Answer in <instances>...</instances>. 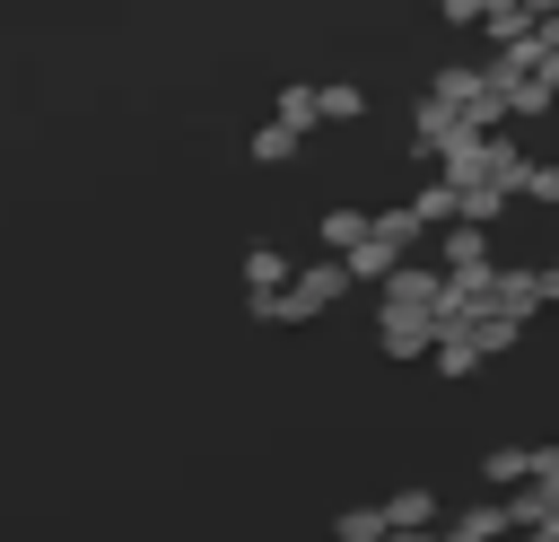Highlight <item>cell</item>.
I'll return each instance as SVG.
<instances>
[{
	"label": "cell",
	"mask_w": 559,
	"mask_h": 542,
	"mask_svg": "<svg viewBox=\"0 0 559 542\" xmlns=\"http://www.w3.org/2000/svg\"><path fill=\"white\" fill-rule=\"evenodd\" d=\"M393 271H402V254H393V245H376V236L349 254V280H393Z\"/></svg>",
	"instance_id": "cell-10"
},
{
	"label": "cell",
	"mask_w": 559,
	"mask_h": 542,
	"mask_svg": "<svg viewBox=\"0 0 559 542\" xmlns=\"http://www.w3.org/2000/svg\"><path fill=\"white\" fill-rule=\"evenodd\" d=\"M384 525H393V533H428V525H437V498H428V490H393V498H384Z\"/></svg>",
	"instance_id": "cell-5"
},
{
	"label": "cell",
	"mask_w": 559,
	"mask_h": 542,
	"mask_svg": "<svg viewBox=\"0 0 559 542\" xmlns=\"http://www.w3.org/2000/svg\"><path fill=\"white\" fill-rule=\"evenodd\" d=\"M245 280H253V297H288V280H297V262H288L280 245H245Z\"/></svg>",
	"instance_id": "cell-4"
},
{
	"label": "cell",
	"mask_w": 559,
	"mask_h": 542,
	"mask_svg": "<svg viewBox=\"0 0 559 542\" xmlns=\"http://www.w3.org/2000/svg\"><path fill=\"white\" fill-rule=\"evenodd\" d=\"M288 157H297V131L288 122H262L253 131V166H288Z\"/></svg>",
	"instance_id": "cell-9"
},
{
	"label": "cell",
	"mask_w": 559,
	"mask_h": 542,
	"mask_svg": "<svg viewBox=\"0 0 559 542\" xmlns=\"http://www.w3.org/2000/svg\"><path fill=\"white\" fill-rule=\"evenodd\" d=\"M542 490L559 498V446H542Z\"/></svg>",
	"instance_id": "cell-13"
},
{
	"label": "cell",
	"mask_w": 559,
	"mask_h": 542,
	"mask_svg": "<svg viewBox=\"0 0 559 542\" xmlns=\"http://www.w3.org/2000/svg\"><path fill=\"white\" fill-rule=\"evenodd\" d=\"M524 201H542V210H559V157H550V166H533V175H524Z\"/></svg>",
	"instance_id": "cell-12"
},
{
	"label": "cell",
	"mask_w": 559,
	"mask_h": 542,
	"mask_svg": "<svg viewBox=\"0 0 559 542\" xmlns=\"http://www.w3.org/2000/svg\"><path fill=\"white\" fill-rule=\"evenodd\" d=\"M349 297V262H306L297 280H288V297H253V323H314L323 306H341Z\"/></svg>",
	"instance_id": "cell-1"
},
{
	"label": "cell",
	"mask_w": 559,
	"mask_h": 542,
	"mask_svg": "<svg viewBox=\"0 0 559 542\" xmlns=\"http://www.w3.org/2000/svg\"><path fill=\"white\" fill-rule=\"evenodd\" d=\"M376 315H428V323H437V315H445V271H437V262H402V271L384 280V306H376Z\"/></svg>",
	"instance_id": "cell-2"
},
{
	"label": "cell",
	"mask_w": 559,
	"mask_h": 542,
	"mask_svg": "<svg viewBox=\"0 0 559 542\" xmlns=\"http://www.w3.org/2000/svg\"><path fill=\"white\" fill-rule=\"evenodd\" d=\"M280 122H288V131H314V122H323V114H314V87H280Z\"/></svg>",
	"instance_id": "cell-11"
},
{
	"label": "cell",
	"mask_w": 559,
	"mask_h": 542,
	"mask_svg": "<svg viewBox=\"0 0 559 542\" xmlns=\"http://www.w3.org/2000/svg\"><path fill=\"white\" fill-rule=\"evenodd\" d=\"M550 271H559V254H550Z\"/></svg>",
	"instance_id": "cell-15"
},
{
	"label": "cell",
	"mask_w": 559,
	"mask_h": 542,
	"mask_svg": "<svg viewBox=\"0 0 559 542\" xmlns=\"http://www.w3.org/2000/svg\"><path fill=\"white\" fill-rule=\"evenodd\" d=\"M314 114L323 122H358L367 114V87H314Z\"/></svg>",
	"instance_id": "cell-8"
},
{
	"label": "cell",
	"mask_w": 559,
	"mask_h": 542,
	"mask_svg": "<svg viewBox=\"0 0 559 542\" xmlns=\"http://www.w3.org/2000/svg\"><path fill=\"white\" fill-rule=\"evenodd\" d=\"M376 341H384V358H437L445 323H428V315H376Z\"/></svg>",
	"instance_id": "cell-3"
},
{
	"label": "cell",
	"mask_w": 559,
	"mask_h": 542,
	"mask_svg": "<svg viewBox=\"0 0 559 542\" xmlns=\"http://www.w3.org/2000/svg\"><path fill=\"white\" fill-rule=\"evenodd\" d=\"M332 542H393V525H384V507H349L332 525Z\"/></svg>",
	"instance_id": "cell-7"
},
{
	"label": "cell",
	"mask_w": 559,
	"mask_h": 542,
	"mask_svg": "<svg viewBox=\"0 0 559 542\" xmlns=\"http://www.w3.org/2000/svg\"><path fill=\"white\" fill-rule=\"evenodd\" d=\"M524 542H559V516H542V525H533V533H524Z\"/></svg>",
	"instance_id": "cell-14"
},
{
	"label": "cell",
	"mask_w": 559,
	"mask_h": 542,
	"mask_svg": "<svg viewBox=\"0 0 559 542\" xmlns=\"http://www.w3.org/2000/svg\"><path fill=\"white\" fill-rule=\"evenodd\" d=\"M480 358H489V350H480V332H445V341H437V376H472Z\"/></svg>",
	"instance_id": "cell-6"
}]
</instances>
